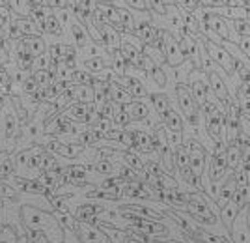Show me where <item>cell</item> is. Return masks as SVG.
<instances>
[{"mask_svg": "<svg viewBox=\"0 0 250 243\" xmlns=\"http://www.w3.org/2000/svg\"><path fill=\"white\" fill-rule=\"evenodd\" d=\"M21 219L24 226L32 232H42L49 243H62L63 242V230L60 222L52 213L42 212L38 208L24 206L21 210Z\"/></svg>", "mask_w": 250, "mask_h": 243, "instance_id": "1", "label": "cell"}, {"mask_svg": "<svg viewBox=\"0 0 250 243\" xmlns=\"http://www.w3.org/2000/svg\"><path fill=\"white\" fill-rule=\"evenodd\" d=\"M159 36H161V51H163V56H165V62L172 67H177L181 64H185V53L181 49V43L179 40H176L172 34H167L165 30H159Z\"/></svg>", "mask_w": 250, "mask_h": 243, "instance_id": "2", "label": "cell"}, {"mask_svg": "<svg viewBox=\"0 0 250 243\" xmlns=\"http://www.w3.org/2000/svg\"><path fill=\"white\" fill-rule=\"evenodd\" d=\"M176 92H177L179 107H181V112L185 114V118H187L192 126H198V105H196L194 97L190 94V90L185 85H177Z\"/></svg>", "mask_w": 250, "mask_h": 243, "instance_id": "3", "label": "cell"}, {"mask_svg": "<svg viewBox=\"0 0 250 243\" xmlns=\"http://www.w3.org/2000/svg\"><path fill=\"white\" fill-rule=\"evenodd\" d=\"M187 154H188V167L190 172L194 176V180H200V176L204 174L206 169V150L200 146V142H196L194 138H190L187 142Z\"/></svg>", "mask_w": 250, "mask_h": 243, "instance_id": "4", "label": "cell"}, {"mask_svg": "<svg viewBox=\"0 0 250 243\" xmlns=\"http://www.w3.org/2000/svg\"><path fill=\"white\" fill-rule=\"evenodd\" d=\"M75 230L83 243H112V240L101 228H97L94 222L83 221L81 224L75 226Z\"/></svg>", "mask_w": 250, "mask_h": 243, "instance_id": "5", "label": "cell"}, {"mask_svg": "<svg viewBox=\"0 0 250 243\" xmlns=\"http://www.w3.org/2000/svg\"><path fill=\"white\" fill-rule=\"evenodd\" d=\"M206 51H208V54L211 56V60L219 64L220 67L226 69L228 73H231V71L235 69V60L231 58V54H229L224 47H220V45H217V43L211 42V40H206Z\"/></svg>", "mask_w": 250, "mask_h": 243, "instance_id": "6", "label": "cell"}, {"mask_svg": "<svg viewBox=\"0 0 250 243\" xmlns=\"http://www.w3.org/2000/svg\"><path fill=\"white\" fill-rule=\"evenodd\" d=\"M204 110H206V120H208V131L209 135L219 140L220 129H222V124H224V114L219 110V107L215 103H211V99L208 97L206 105H204Z\"/></svg>", "mask_w": 250, "mask_h": 243, "instance_id": "7", "label": "cell"}, {"mask_svg": "<svg viewBox=\"0 0 250 243\" xmlns=\"http://www.w3.org/2000/svg\"><path fill=\"white\" fill-rule=\"evenodd\" d=\"M185 208H187L192 215H196L198 219H202V221L215 222L213 212L209 210V206L206 204V200H204L202 197H198V195H187V204H185Z\"/></svg>", "mask_w": 250, "mask_h": 243, "instance_id": "8", "label": "cell"}, {"mask_svg": "<svg viewBox=\"0 0 250 243\" xmlns=\"http://www.w3.org/2000/svg\"><path fill=\"white\" fill-rule=\"evenodd\" d=\"M174 161H176V167L179 169L181 176H183L188 183H196L192 172H190V167H188V154L185 146H179V148L174 152Z\"/></svg>", "mask_w": 250, "mask_h": 243, "instance_id": "9", "label": "cell"}, {"mask_svg": "<svg viewBox=\"0 0 250 243\" xmlns=\"http://www.w3.org/2000/svg\"><path fill=\"white\" fill-rule=\"evenodd\" d=\"M190 94L194 97V101H196V105L198 107H204L206 105V101H208V86L204 85V81L202 79H196V73L192 71L190 73Z\"/></svg>", "mask_w": 250, "mask_h": 243, "instance_id": "10", "label": "cell"}, {"mask_svg": "<svg viewBox=\"0 0 250 243\" xmlns=\"http://www.w3.org/2000/svg\"><path fill=\"white\" fill-rule=\"evenodd\" d=\"M208 81H209V90H211L213 94L217 95L220 101L228 103V101H229L228 88H226V85H224V81H222V79H220V77L217 73H215V71L208 73Z\"/></svg>", "mask_w": 250, "mask_h": 243, "instance_id": "11", "label": "cell"}, {"mask_svg": "<svg viewBox=\"0 0 250 243\" xmlns=\"http://www.w3.org/2000/svg\"><path fill=\"white\" fill-rule=\"evenodd\" d=\"M204 21H206V26H208L211 32H215L217 36H220L222 40H228L229 38V32H228V26H226V21L224 19H220L219 15H215V13H211V15H206L204 17Z\"/></svg>", "mask_w": 250, "mask_h": 243, "instance_id": "12", "label": "cell"}, {"mask_svg": "<svg viewBox=\"0 0 250 243\" xmlns=\"http://www.w3.org/2000/svg\"><path fill=\"white\" fill-rule=\"evenodd\" d=\"M226 172V152L220 148L217 150L215 157L211 159V167H209V178H222V174Z\"/></svg>", "mask_w": 250, "mask_h": 243, "instance_id": "13", "label": "cell"}, {"mask_svg": "<svg viewBox=\"0 0 250 243\" xmlns=\"http://www.w3.org/2000/svg\"><path fill=\"white\" fill-rule=\"evenodd\" d=\"M120 86H124L129 95H135V97H144V95H146V88L142 86V83H140L136 77L122 75V77H120Z\"/></svg>", "mask_w": 250, "mask_h": 243, "instance_id": "14", "label": "cell"}, {"mask_svg": "<svg viewBox=\"0 0 250 243\" xmlns=\"http://www.w3.org/2000/svg\"><path fill=\"white\" fill-rule=\"evenodd\" d=\"M235 189H237V180H235V176H229V178H226V180L220 183V191H219L220 208H222L224 204H228V202L233 199Z\"/></svg>", "mask_w": 250, "mask_h": 243, "instance_id": "15", "label": "cell"}, {"mask_svg": "<svg viewBox=\"0 0 250 243\" xmlns=\"http://www.w3.org/2000/svg\"><path fill=\"white\" fill-rule=\"evenodd\" d=\"M47 150H51L54 154H60L63 157H75L81 154L83 146H67V144L58 142V140H51V142H47Z\"/></svg>", "mask_w": 250, "mask_h": 243, "instance_id": "16", "label": "cell"}, {"mask_svg": "<svg viewBox=\"0 0 250 243\" xmlns=\"http://www.w3.org/2000/svg\"><path fill=\"white\" fill-rule=\"evenodd\" d=\"M108 97L118 103V105H127V103H131V95L127 94V90H125L124 86L116 85V83H110L108 85Z\"/></svg>", "mask_w": 250, "mask_h": 243, "instance_id": "17", "label": "cell"}, {"mask_svg": "<svg viewBox=\"0 0 250 243\" xmlns=\"http://www.w3.org/2000/svg\"><path fill=\"white\" fill-rule=\"evenodd\" d=\"M165 127L172 133H183V120H181V114L170 109L167 114H165Z\"/></svg>", "mask_w": 250, "mask_h": 243, "instance_id": "18", "label": "cell"}, {"mask_svg": "<svg viewBox=\"0 0 250 243\" xmlns=\"http://www.w3.org/2000/svg\"><path fill=\"white\" fill-rule=\"evenodd\" d=\"M71 92H73L75 101L84 103V105L94 103V88H92V85H77V88H73Z\"/></svg>", "mask_w": 250, "mask_h": 243, "instance_id": "19", "label": "cell"}, {"mask_svg": "<svg viewBox=\"0 0 250 243\" xmlns=\"http://www.w3.org/2000/svg\"><path fill=\"white\" fill-rule=\"evenodd\" d=\"M125 112L129 114L131 120H144L147 116V112H149V109H147L142 101H131V103H127L125 105Z\"/></svg>", "mask_w": 250, "mask_h": 243, "instance_id": "20", "label": "cell"}, {"mask_svg": "<svg viewBox=\"0 0 250 243\" xmlns=\"http://www.w3.org/2000/svg\"><path fill=\"white\" fill-rule=\"evenodd\" d=\"M226 167L231 170L241 167V148L237 142H229V146L226 148Z\"/></svg>", "mask_w": 250, "mask_h": 243, "instance_id": "21", "label": "cell"}, {"mask_svg": "<svg viewBox=\"0 0 250 243\" xmlns=\"http://www.w3.org/2000/svg\"><path fill=\"white\" fill-rule=\"evenodd\" d=\"M220 215H222V221H224V224H226V228H231V224H233L235 219L239 217V208L235 206V202L229 200L228 204H224V206H222Z\"/></svg>", "mask_w": 250, "mask_h": 243, "instance_id": "22", "label": "cell"}, {"mask_svg": "<svg viewBox=\"0 0 250 243\" xmlns=\"http://www.w3.org/2000/svg\"><path fill=\"white\" fill-rule=\"evenodd\" d=\"M131 148H136V150H140V152H151L153 140H151V137L146 135V133L135 131V133H133V146H131Z\"/></svg>", "mask_w": 250, "mask_h": 243, "instance_id": "23", "label": "cell"}, {"mask_svg": "<svg viewBox=\"0 0 250 243\" xmlns=\"http://www.w3.org/2000/svg\"><path fill=\"white\" fill-rule=\"evenodd\" d=\"M235 142L239 144L241 148V165L245 167V170H247V174H249L250 178V140L245 138V135H239V138Z\"/></svg>", "mask_w": 250, "mask_h": 243, "instance_id": "24", "label": "cell"}, {"mask_svg": "<svg viewBox=\"0 0 250 243\" xmlns=\"http://www.w3.org/2000/svg\"><path fill=\"white\" fill-rule=\"evenodd\" d=\"M229 230H231V236H233V243H250V232L243 221L233 222Z\"/></svg>", "mask_w": 250, "mask_h": 243, "instance_id": "25", "label": "cell"}, {"mask_svg": "<svg viewBox=\"0 0 250 243\" xmlns=\"http://www.w3.org/2000/svg\"><path fill=\"white\" fill-rule=\"evenodd\" d=\"M135 34L147 45H155V38L159 36V30H155L151 24H142V26L135 28Z\"/></svg>", "mask_w": 250, "mask_h": 243, "instance_id": "26", "label": "cell"}, {"mask_svg": "<svg viewBox=\"0 0 250 243\" xmlns=\"http://www.w3.org/2000/svg\"><path fill=\"white\" fill-rule=\"evenodd\" d=\"M231 200L235 202V206L243 210L247 204L250 202V185H237V189H235V195H233V199Z\"/></svg>", "mask_w": 250, "mask_h": 243, "instance_id": "27", "label": "cell"}, {"mask_svg": "<svg viewBox=\"0 0 250 243\" xmlns=\"http://www.w3.org/2000/svg\"><path fill=\"white\" fill-rule=\"evenodd\" d=\"M90 114H92L90 107L84 105V103H77V105H73L69 109V116L73 118V120H79V122H88Z\"/></svg>", "mask_w": 250, "mask_h": 243, "instance_id": "28", "label": "cell"}, {"mask_svg": "<svg viewBox=\"0 0 250 243\" xmlns=\"http://www.w3.org/2000/svg\"><path fill=\"white\" fill-rule=\"evenodd\" d=\"M151 103H153L157 112L163 114V116L170 110V103H168L167 94H151Z\"/></svg>", "mask_w": 250, "mask_h": 243, "instance_id": "29", "label": "cell"}, {"mask_svg": "<svg viewBox=\"0 0 250 243\" xmlns=\"http://www.w3.org/2000/svg\"><path fill=\"white\" fill-rule=\"evenodd\" d=\"M26 47H28V53H30L32 58H34V56H40V54H43V51H45V43H43V40H40V38L28 40V42H26Z\"/></svg>", "mask_w": 250, "mask_h": 243, "instance_id": "30", "label": "cell"}, {"mask_svg": "<svg viewBox=\"0 0 250 243\" xmlns=\"http://www.w3.org/2000/svg\"><path fill=\"white\" fill-rule=\"evenodd\" d=\"M0 243H17V234L11 226H0Z\"/></svg>", "mask_w": 250, "mask_h": 243, "instance_id": "31", "label": "cell"}, {"mask_svg": "<svg viewBox=\"0 0 250 243\" xmlns=\"http://www.w3.org/2000/svg\"><path fill=\"white\" fill-rule=\"evenodd\" d=\"M118 26H122V28H127V30H135L136 24L133 21V17H131V13L125 10H120V24Z\"/></svg>", "mask_w": 250, "mask_h": 243, "instance_id": "32", "label": "cell"}, {"mask_svg": "<svg viewBox=\"0 0 250 243\" xmlns=\"http://www.w3.org/2000/svg\"><path fill=\"white\" fill-rule=\"evenodd\" d=\"M34 81H36V85L40 86V88H49L52 79H51V73H49L47 69H42V71H38V73H36Z\"/></svg>", "mask_w": 250, "mask_h": 243, "instance_id": "33", "label": "cell"}, {"mask_svg": "<svg viewBox=\"0 0 250 243\" xmlns=\"http://www.w3.org/2000/svg\"><path fill=\"white\" fill-rule=\"evenodd\" d=\"M167 199L168 202H172L174 206H185L187 204V195H181V193H176V191H167Z\"/></svg>", "mask_w": 250, "mask_h": 243, "instance_id": "34", "label": "cell"}, {"mask_svg": "<svg viewBox=\"0 0 250 243\" xmlns=\"http://www.w3.org/2000/svg\"><path fill=\"white\" fill-rule=\"evenodd\" d=\"M124 159H125V163H127V167H129V169H133V170H142V169H144L142 159L136 157L135 154H131V152H129V154H125Z\"/></svg>", "mask_w": 250, "mask_h": 243, "instance_id": "35", "label": "cell"}, {"mask_svg": "<svg viewBox=\"0 0 250 243\" xmlns=\"http://www.w3.org/2000/svg\"><path fill=\"white\" fill-rule=\"evenodd\" d=\"M10 4L21 15H28L30 13V0H10Z\"/></svg>", "mask_w": 250, "mask_h": 243, "instance_id": "36", "label": "cell"}, {"mask_svg": "<svg viewBox=\"0 0 250 243\" xmlns=\"http://www.w3.org/2000/svg\"><path fill=\"white\" fill-rule=\"evenodd\" d=\"M106 64L103 62V58H88L86 60V69H90L92 73H97V71H103Z\"/></svg>", "mask_w": 250, "mask_h": 243, "instance_id": "37", "label": "cell"}, {"mask_svg": "<svg viewBox=\"0 0 250 243\" xmlns=\"http://www.w3.org/2000/svg\"><path fill=\"white\" fill-rule=\"evenodd\" d=\"M4 127H6V137L13 138L15 133H17V118L15 116H8L6 122H4Z\"/></svg>", "mask_w": 250, "mask_h": 243, "instance_id": "38", "label": "cell"}, {"mask_svg": "<svg viewBox=\"0 0 250 243\" xmlns=\"http://www.w3.org/2000/svg\"><path fill=\"white\" fill-rule=\"evenodd\" d=\"M112 66H114V71H116V75H118V77L125 75V67H127V62H125V58L120 53L114 56V62H112Z\"/></svg>", "mask_w": 250, "mask_h": 243, "instance_id": "39", "label": "cell"}, {"mask_svg": "<svg viewBox=\"0 0 250 243\" xmlns=\"http://www.w3.org/2000/svg\"><path fill=\"white\" fill-rule=\"evenodd\" d=\"M146 2L149 10H153L155 13H159V15H167V6H165L163 0H146Z\"/></svg>", "mask_w": 250, "mask_h": 243, "instance_id": "40", "label": "cell"}, {"mask_svg": "<svg viewBox=\"0 0 250 243\" xmlns=\"http://www.w3.org/2000/svg\"><path fill=\"white\" fill-rule=\"evenodd\" d=\"M222 13H228L233 19H239V17L245 19V17H249V10H245L241 6H237V8H226V10H222Z\"/></svg>", "mask_w": 250, "mask_h": 243, "instance_id": "41", "label": "cell"}, {"mask_svg": "<svg viewBox=\"0 0 250 243\" xmlns=\"http://www.w3.org/2000/svg\"><path fill=\"white\" fill-rule=\"evenodd\" d=\"M176 4L187 13H194L196 8H198V2L196 0H176Z\"/></svg>", "mask_w": 250, "mask_h": 243, "instance_id": "42", "label": "cell"}, {"mask_svg": "<svg viewBox=\"0 0 250 243\" xmlns=\"http://www.w3.org/2000/svg\"><path fill=\"white\" fill-rule=\"evenodd\" d=\"M233 26L239 32V36H250V22L245 19H233Z\"/></svg>", "mask_w": 250, "mask_h": 243, "instance_id": "43", "label": "cell"}, {"mask_svg": "<svg viewBox=\"0 0 250 243\" xmlns=\"http://www.w3.org/2000/svg\"><path fill=\"white\" fill-rule=\"evenodd\" d=\"M163 165H165V169L170 172V170L176 167V161H174V154H172V150L167 148L163 152Z\"/></svg>", "mask_w": 250, "mask_h": 243, "instance_id": "44", "label": "cell"}, {"mask_svg": "<svg viewBox=\"0 0 250 243\" xmlns=\"http://www.w3.org/2000/svg\"><path fill=\"white\" fill-rule=\"evenodd\" d=\"M149 73H151L153 81H155V83L159 86H167V75H165V71H163V69H161L159 66H157V67H153V69H151Z\"/></svg>", "mask_w": 250, "mask_h": 243, "instance_id": "45", "label": "cell"}, {"mask_svg": "<svg viewBox=\"0 0 250 243\" xmlns=\"http://www.w3.org/2000/svg\"><path fill=\"white\" fill-rule=\"evenodd\" d=\"M71 101H75L73 92H71V90H63L62 95H60V97H58V101H56V107H60V109H62V107L69 105Z\"/></svg>", "mask_w": 250, "mask_h": 243, "instance_id": "46", "label": "cell"}, {"mask_svg": "<svg viewBox=\"0 0 250 243\" xmlns=\"http://www.w3.org/2000/svg\"><path fill=\"white\" fill-rule=\"evenodd\" d=\"M112 122H114L116 126L124 127V126H127V124L131 122V118H129V114L125 112V109H124V110H118V112H116L114 118H112Z\"/></svg>", "mask_w": 250, "mask_h": 243, "instance_id": "47", "label": "cell"}, {"mask_svg": "<svg viewBox=\"0 0 250 243\" xmlns=\"http://www.w3.org/2000/svg\"><path fill=\"white\" fill-rule=\"evenodd\" d=\"M73 36L81 45H84V42H86V30H84L81 24H73Z\"/></svg>", "mask_w": 250, "mask_h": 243, "instance_id": "48", "label": "cell"}, {"mask_svg": "<svg viewBox=\"0 0 250 243\" xmlns=\"http://www.w3.org/2000/svg\"><path fill=\"white\" fill-rule=\"evenodd\" d=\"M239 101H241V110L250 118V95H239Z\"/></svg>", "mask_w": 250, "mask_h": 243, "instance_id": "49", "label": "cell"}, {"mask_svg": "<svg viewBox=\"0 0 250 243\" xmlns=\"http://www.w3.org/2000/svg\"><path fill=\"white\" fill-rule=\"evenodd\" d=\"M239 49L245 54L250 56V36H241L239 38Z\"/></svg>", "mask_w": 250, "mask_h": 243, "instance_id": "50", "label": "cell"}, {"mask_svg": "<svg viewBox=\"0 0 250 243\" xmlns=\"http://www.w3.org/2000/svg\"><path fill=\"white\" fill-rule=\"evenodd\" d=\"M60 222H62V224H65L67 228H75V226H77V222H75V219L69 215V212L60 215Z\"/></svg>", "mask_w": 250, "mask_h": 243, "instance_id": "51", "label": "cell"}, {"mask_svg": "<svg viewBox=\"0 0 250 243\" xmlns=\"http://www.w3.org/2000/svg\"><path fill=\"white\" fill-rule=\"evenodd\" d=\"M131 8H136V10H140V11H144L147 10V2L146 0H125Z\"/></svg>", "mask_w": 250, "mask_h": 243, "instance_id": "52", "label": "cell"}, {"mask_svg": "<svg viewBox=\"0 0 250 243\" xmlns=\"http://www.w3.org/2000/svg\"><path fill=\"white\" fill-rule=\"evenodd\" d=\"M95 170L101 172V174H110V172H112V165H110L108 161H101V163L95 167Z\"/></svg>", "mask_w": 250, "mask_h": 243, "instance_id": "53", "label": "cell"}, {"mask_svg": "<svg viewBox=\"0 0 250 243\" xmlns=\"http://www.w3.org/2000/svg\"><path fill=\"white\" fill-rule=\"evenodd\" d=\"M106 138H120L122 137V133L120 131H106V135H104Z\"/></svg>", "mask_w": 250, "mask_h": 243, "instance_id": "54", "label": "cell"}, {"mask_svg": "<svg viewBox=\"0 0 250 243\" xmlns=\"http://www.w3.org/2000/svg\"><path fill=\"white\" fill-rule=\"evenodd\" d=\"M125 243H140V242H136L135 238H129V240H125Z\"/></svg>", "mask_w": 250, "mask_h": 243, "instance_id": "55", "label": "cell"}, {"mask_svg": "<svg viewBox=\"0 0 250 243\" xmlns=\"http://www.w3.org/2000/svg\"><path fill=\"white\" fill-rule=\"evenodd\" d=\"M165 4H176V0H163Z\"/></svg>", "mask_w": 250, "mask_h": 243, "instance_id": "56", "label": "cell"}, {"mask_svg": "<svg viewBox=\"0 0 250 243\" xmlns=\"http://www.w3.org/2000/svg\"><path fill=\"white\" fill-rule=\"evenodd\" d=\"M38 242H40V243H45V240H38Z\"/></svg>", "mask_w": 250, "mask_h": 243, "instance_id": "57", "label": "cell"}, {"mask_svg": "<svg viewBox=\"0 0 250 243\" xmlns=\"http://www.w3.org/2000/svg\"><path fill=\"white\" fill-rule=\"evenodd\" d=\"M249 15H250V11H249Z\"/></svg>", "mask_w": 250, "mask_h": 243, "instance_id": "58", "label": "cell"}]
</instances>
